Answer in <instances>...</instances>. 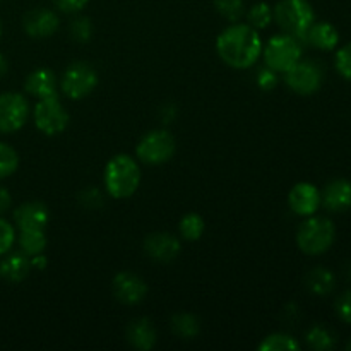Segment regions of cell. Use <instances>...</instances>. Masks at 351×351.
I'll return each instance as SVG.
<instances>
[{
  "instance_id": "obj_1",
  "label": "cell",
  "mask_w": 351,
  "mask_h": 351,
  "mask_svg": "<svg viewBox=\"0 0 351 351\" xmlns=\"http://www.w3.org/2000/svg\"><path fill=\"white\" fill-rule=\"evenodd\" d=\"M216 51L233 69H250L263 53L259 33L250 24H232L216 40Z\"/></svg>"
},
{
  "instance_id": "obj_2",
  "label": "cell",
  "mask_w": 351,
  "mask_h": 351,
  "mask_svg": "<svg viewBox=\"0 0 351 351\" xmlns=\"http://www.w3.org/2000/svg\"><path fill=\"white\" fill-rule=\"evenodd\" d=\"M103 182L113 199L130 197L141 185L139 165L129 154H117L106 163Z\"/></svg>"
},
{
  "instance_id": "obj_3",
  "label": "cell",
  "mask_w": 351,
  "mask_h": 351,
  "mask_svg": "<svg viewBox=\"0 0 351 351\" xmlns=\"http://www.w3.org/2000/svg\"><path fill=\"white\" fill-rule=\"evenodd\" d=\"M273 16L285 33L300 41H305L307 31L315 23L314 7L307 0H280Z\"/></svg>"
},
{
  "instance_id": "obj_4",
  "label": "cell",
  "mask_w": 351,
  "mask_h": 351,
  "mask_svg": "<svg viewBox=\"0 0 351 351\" xmlns=\"http://www.w3.org/2000/svg\"><path fill=\"white\" fill-rule=\"evenodd\" d=\"M336 239V226L329 218L308 216L297 233V245L307 256H321L328 252Z\"/></svg>"
},
{
  "instance_id": "obj_5",
  "label": "cell",
  "mask_w": 351,
  "mask_h": 351,
  "mask_svg": "<svg viewBox=\"0 0 351 351\" xmlns=\"http://www.w3.org/2000/svg\"><path fill=\"white\" fill-rule=\"evenodd\" d=\"M302 41L290 34H276L263 47L266 65L274 72H287L302 60Z\"/></svg>"
},
{
  "instance_id": "obj_6",
  "label": "cell",
  "mask_w": 351,
  "mask_h": 351,
  "mask_svg": "<svg viewBox=\"0 0 351 351\" xmlns=\"http://www.w3.org/2000/svg\"><path fill=\"white\" fill-rule=\"evenodd\" d=\"M98 86V72L88 62H74L62 74L58 88L69 99H82Z\"/></svg>"
},
{
  "instance_id": "obj_7",
  "label": "cell",
  "mask_w": 351,
  "mask_h": 351,
  "mask_svg": "<svg viewBox=\"0 0 351 351\" xmlns=\"http://www.w3.org/2000/svg\"><path fill=\"white\" fill-rule=\"evenodd\" d=\"M175 151H177V141L171 136L168 130H151L147 132L143 139L139 141L136 147V154L143 163L153 165H163L173 158Z\"/></svg>"
},
{
  "instance_id": "obj_8",
  "label": "cell",
  "mask_w": 351,
  "mask_h": 351,
  "mask_svg": "<svg viewBox=\"0 0 351 351\" xmlns=\"http://www.w3.org/2000/svg\"><path fill=\"white\" fill-rule=\"evenodd\" d=\"M34 125L45 136H58L69 125V112L62 105L58 96L43 98L34 105L33 110Z\"/></svg>"
},
{
  "instance_id": "obj_9",
  "label": "cell",
  "mask_w": 351,
  "mask_h": 351,
  "mask_svg": "<svg viewBox=\"0 0 351 351\" xmlns=\"http://www.w3.org/2000/svg\"><path fill=\"white\" fill-rule=\"evenodd\" d=\"M287 86L300 96H312L324 82V69L315 60H300L285 72Z\"/></svg>"
},
{
  "instance_id": "obj_10",
  "label": "cell",
  "mask_w": 351,
  "mask_h": 351,
  "mask_svg": "<svg viewBox=\"0 0 351 351\" xmlns=\"http://www.w3.org/2000/svg\"><path fill=\"white\" fill-rule=\"evenodd\" d=\"M29 119V103L19 93L0 95V134H14Z\"/></svg>"
},
{
  "instance_id": "obj_11",
  "label": "cell",
  "mask_w": 351,
  "mask_h": 351,
  "mask_svg": "<svg viewBox=\"0 0 351 351\" xmlns=\"http://www.w3.org/2000/svg\"><path fill=\"white\" fill-rule=\"evenodd\" d=\"M112 290L119 302H122L125 305H136L146 298L147 285L137 274L123 271V273H119L113 278Z\"/></svg>"
},
{
  "instance_id": "obj_12",
  "label": "cell",
  "mask_w": 351,
  "mask_h": 351,
  "mask_svg": "<svg viewBox=\"0 0 351 351\" xmlns=\"http://www.w3.org/2000/svg\"><path fill=\"white\" fill-rule=\"evenodd\" d=\"M60 26V19L57 14L50 9H33L23 17V27L27 36L34 40H45L50 38L51 34L57 33Z\"/></svg>"
},
{
  "instance_id": "obj_13",
  "label": "cell",
  "mask_w": 351,
  "mask_h": 351,
  "mask_svg": "<svg viewBox=\"0 0 351 351\" xmlns=\"http://www.w3.org/2000/svg\"><path fill=\"white\" fill-rule=\"evenodd\" d=\"M288 204L295 215L308 218L321 208V192L314 184L300 182L288 194Z\"/></svg>"
},
{
  "instance_id": "obj_14",
  "label": "cell",
  "mask_w": 351,
  "mask_h": 351,
  "mask_svg": "<svg viewBox=\"0 0 351 351\" xmlns=\"http://www.w3.org/2000/svg\"><path fill=\"white\" fill-rule=\"evenodd\" d=\"M182 250V243L170 233H151L144 240V252L156 263H171L178 257Z\"/></svg>"
},
{
  "instance_id": "obj_15",
  "label": "cell",
  "mask_w": 351,
  "mask_h": 351,
  "mask_svg": "<svg viewBox=\"0 0 351 351\" xmlns=\"http://www.w3.org/2000/svg\"><path fill=\"white\" fill-rule=\"evenodd\" d=\"M48 221H50V213L40 201L24 202L14 211V223L19 230H45Z\"/></svg>"
},
{
  "instance_id": "obj_16",
  "label": "cell",
  "mask_w": 351,
  "mask_h": 351,
  "mask_svg": "<svg viewBox=\"0 0 351 351\" xmlns=\"http://www.w3.org/2000/svg\"><path fill=\"white\" fill-rule=\"evenodd\" d=\"M321 204L328 211H348L351 209V182L345 178L329 182L321 194Z\"/></svg>"
},
{
  "instance_id": "obj_17",
  "label": "cell",
  "mask_w": 351,
  "mask_h": 351,
  "mask_svg": "<svg viewBox=\"0 0 351 351\" xmlns=\"http://www.w3.org/2000/svg\"><path fill=\"white\" fill-rule=\"evenodd\" d=\"M3 259L0 261V278L5 283H21L26 280L31 273V261L29 256L24 252H7L2 256Z\"/></svg>"
},
{
  "instance_id": "obj_18",
  "label": "cell",
  "mask_w": 351,
  "mask_h": 351,
  "mask_svg": "<svg viewBox=\"0 0 351 351\" xmlns=\"http://www.w3.org/2000/svg\"><path fill=\"white\" fill-rule=\"evenodd\" d=\"M24 89L38 99L58 96V81L50 69H36L24 82Z\"/></svg>"
},
{
  "instance_id": "obj_19",
  "label": "cell",
  "mask_w": 351,
  "mask_h": 351,
  "mask_svg": "<svg viewBox=\"0 0 351 351\" xmlns=\"http://www.w3.org/2000/svg\"><path fill=\"white\" fill-rule=\"evenodd\" d=\"M125 338L132 348L141 351H149L156 345V329H154L153 322L149 319H136L127 326Z\"/></svg>"
},
{
  "instance_id": "obj_20",
  "label": "cell",
  "mask_w": 351,
  "mask_h": 351,
  "mask_svg": "<svg viewBox=\"0 0 351 351\" xmlns=\"http://www.w3.org/2000/svg\"><path fill=\"white\" fill-rule=\"evenodd\" d=\"M305 41L319 50H335L339 43V33L332 24L329 23H314L307 31Z\"/></svg>"
},
{
  "instance_id": "obj_21",
  "label": "cell",
  "mask_w": 351,
  "mask_h": 351,
  "mask_svg": "<svg viewBox=\"0 0 351 351\" xmlns=\"http://www.w3.org/2000/svg\"><path fill=\"white\" fill-rule=\"evenodd\" d=\"M305 287L311 293L317 295V297H326L335 290L336 278L326 267H314L305 276Z\"/></svg>"
},
{
  "instance_id": "obj_22",
  "label": "cell",
  "mask_w": 351,
  "mask_h": 351,
  "mask_svg": "<svg viewBox=\"0 0 351 351\" xmlns=\"http://www.w3.org/2000/svg\"><path fill=\"white\" fill-rule=\"evenodd\" d=\"M171 331L180 339H194L201 332V322L194 314L182 312L171 317Z\"/></svg>"
},
{
  "instance_id": "obj_23",
  "label": "cell",
  "mask_w": 351,
  "mask_h": 351,
  "mask_svg": "<svg viewBox=\"0 0 351 351\" xmlns=\"http://www.w3.org/2000/svg\"><path fill=\"white\" fill-rule=\"evenodd\" d=\"M17 242H19L21 250L31 257L43 254L47 247V235H45V230H21Z\"/></svg>"
},
{
  "instance_id": "obj_24",
  "label": "cell",
  "mask_w": 351,
  "mask_h": 351,
  "mask_svg": "<svg viewBox=\"0 0 351 351\" xmlns=\"http://www.w3.org/2000/svg\"><path fill=\"white\" fill-rule=\"evenodd\" d=\"M305 341H307L308 348L315 351H329L335 348L336 338L328 328L324 326H314L305 335Z\"/></svg>"
},
{
  "instance_id": "obj_25",
  "label": "cell",
  "mask_w": 351,
  "mask_h": 351,
  "mask_svg": "<svg viewBox=\"0 0 351 351\" xmlns=\"http://www.w3.org/2000/svg\"><path fill=\"white\" fill-rule=\"evenodd\" d=\"M206 228V223L202 219L201 215L197 213H189L184 218L180 219V225H178V230H180V235L184 237L187 242H195L202 237Z\"/></svg>"
},
{
  "instance_id": "obj_26",
  "label": "cell",
  "mask_w": 351,
  "mask_h": 351,
  "mask_svg": "<svg viewBox=\"0 0 351 351\" xmlns=\"http://www.w3.org/2000/svg\"><path fill=\"white\" fill-rule=\"evenodd\" d=\"M261 351H297L300 350L297 339L285 332H274L264 338V341L257 346Z\"/></svg>"
},
{
  "instance_id": "obj_27",
  "label": "cell",
  "mask_w": 351,
  "mask_h": 351,
  "mask_svg": "<svg viewBox=\"0 0 351 351\" xmlns=\"http://www.w3.org/2000/svg\"><path fill=\"white\" fill-rule=\"evenodd\" d=\"M19 168V154L12 146L0 143V180L14 175Z\"/></svg>"
},
{
  "instance_id": "obj_28",
  "label": "cell",
  "mask_w": 351,
  "mask_h": 351,
  "mask_svg": "<svg viewBox=\"0 0 351 351\" xmlns=\"http://www.w3.org/2000/svg\"><path fill=\"white\" fill-rule=\"evenodd\" d=\"M247 19H249V24L254 29H264L274 19L273 9L266 2H259L256 5H252V9L247 14Z\"/></svg>"
},
{
  "instance_id": "obj_29",
  "label": "cell",
  "mask_w": 351,
  "mask_h": 351,
  "mask_svg": "<svg viewBox=\"0 0 351 351\" xmlns=\"http://www.w3.org/2000/svg\"><path fill=\"white\" fill-rule=\"evenodd\" d=\"M215 7L230 23H237L243 16V0H215Z\"/></svg>"
},
{
  "instance_id": "obj_30",
  "label": "cell",
  "mask_w": 351,
  "mask_h": 351,
  "mask_svg": "<svg viewBox=\"0 0 351 351\" xmlns=\"http://www.w3.org/2000/svg\"><path fill=\"white\" fill-rule=\"evenodd\" d=\"M93 23L88 17H77L71 24V36L77 43H88L93 38Z\"/></svg>"
},
{
  "instance_id": "obj_31",
  "label": "cell",
  "mask_w": 351,
  "mask_h": 351,
  "mask_svg": "<svg viewBox=\"0 0 351 351\" xmlns=\"http://www.w3.org/2000/svg\"><path fill=\"white\" fill-rule=\"evenodd\" d=\"M335 65L336 71L339 72V75H341L343 79L351 81V43L339 48L335 58Z\"/></svg>"
},
{
  "instance_id": "obj_32",
  "label": "cell",
  "mask_w": 351,
  "mask_h": 351,
  "mask_svg": "<svg viewBox=\"0 0 351 351\" xmlns=\"http://www.w3.org/2000/svg\"><path fill=\"white\" fill-rule=\"evenodd\" d=\"M14 242H16V230L7 219L0 216V257L10 252Z\"/></svg>"
},
{
  "instance_id": "obj_33",
  "label": "cell",
  "mask_w": 351,
  "mask_h": 351,
  "mask_svg": "<svg viewBox=\"0 0 351 351\" xmlns=\"http://www.w3.org/2000/svg\"><path fill=\"white\" fill-rule=\"evenodd\" d=\"M257 86H259L263 91H273L278 86V72H274L273 69H263L257 74Z\"/></svg>"
},
{
  "instance_id": "obj_34",
  "label": "cell",
  "mask_w": 351,
  "mask_h": 351,
  "mask_svg": "<svg viewBox=\"0 0 351 351\" xmlns=\"http://www.w3.org/2000/svg\"><path fill=\"white\" fill-rule=\"evenodd\" d=\"M336 314L346 324H351V290L345 291L341 297L336 300Z\"/></svg>"
},
{
  "instance_id": "obj_35",
  "label": "cell",
  "mask_w": 351,
  "mask_h": 351,
  "mask_svg": "<svg viewBox=\"0 0 351 351\" xmlns=\"http://www.w3.org/2000/svg\"><path fill=\"white\" fill-rule=\"evenodd\" d=\"M79 199H81V204L89 209H96L103 204L101 194L96 189H86V191L81 192Z\"/></svg>"
},
{
  "instance_id": "obj_36",
  "label": "cell",
  "mask_w": 351,
  "mask_h": 351,
  "mask_svg": "<svg viewBox=\"0 0 351 351\" xmlns=\"http://www.w3.org/2000/svg\"><path fill=\"white\" fill-rule=\"evenodd\" d=\"M88 2L89 0H53L55 5H57L62 12L67 14L79 12V10H82L88 5Z\"/></svg>"
},
{
  "instance_id": "obj_37",
  "label": "cell",
  "mask_w": 351,
  "mask_h": 351,
  "mask_svg": "<svg viewBox=\"0 0 351 351\" xmlns=\"http://www.w3.org/2000/svg\"><path fill=\"white\" fill-rule=\"evenodd\" d=\"M10 204H12V195H10V192L5 187L0 185V215L9 211Z\"/></svg>"
},
{
  "instance_id": "obj_38",
  "label": "cell",
  "mask_w": 351,
  "mask_h": 351,
  "mask_svg": "<svg viewBox=\"0 0 351 351\" xmlns=\"http://www.w3.org/2000/svg\"><path fill=\"white\" fill-rule=\"evenodd\" d=\"M31 269H45L48 264V259L43 256V254H36V256H31Z\"/></svg>"
},
{
  "instance_id": "obj_39",
  "label": "cell",
  "mask_w": 351,
  "mask_h": 351,
  "mask_svg": "<svg viewBox=\"0 0 351 351\" xmlns=\"http://www.w3.org/2000/svg\"><path fill=\"white\" fill-rule=\"evenodd\" d=\"M7 72H9V62H7V58L0 53V79H2Z\"/></svg>"
},
{
  "instance_id": "obj_40",
  "label": "cell",
  "mask_w": 351,
  "mask_h": 351,
  "mask_svg": "<svg viewBox=\"0 0 351 351\" xmlns=\"http://www.w3.org/2000/svg\"><path fill=\"white\" fill-rule=\"evenodd\" d=\"M346 350H350V351H351V341L348 343V345H346Z\"/></svg>"
},
{
  "instance_id": "obj_41",
  "label": "cell",
  "mask_w": 351,
  "mask_h": 351,
  "mask_svg": "<svg viewBox=\"0 0 351 351\" xmlns=\"http://www.w3.org/2000/svg\"><path fill=\"white\" fill-rule=\"evenodd\" d=\"M0 36H2V23H0Z\"/></svg>"
}]
</instances>
